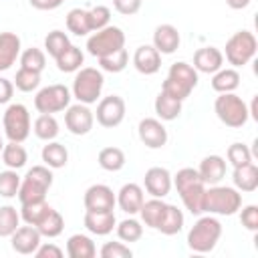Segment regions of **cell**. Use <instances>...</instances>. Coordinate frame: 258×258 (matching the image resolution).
<instances>
[{"label": "cell", "instance_id": "1", "mask_svg": "<svg viewBox=\"0 0 258 258\" xmlns=\"http://www.w3.org/2000/svg\"><path fill=\"white\" fill-rule=\"evenodd\" d=\"M222 238V224L212 214L200 216L198 222L187 232V248L198 254H208L216 248Z\"/></svg>", "mask_w": 258, "mask_h": 258}, {"label": "cell", "instance_id": "2", "mask_svg": "<svg viewBox=\"0 0 258 258\" xmlns=\"http://www.w3.org/2000/svg\"><path fill=\"white\" fill-rule=\"evenodd\" d=\"M242 208V191L230 185H210L204 196V212L212 216H234Z\"/></svg>", "mask_w": 258, "mask_h": 258}, {"label": "cell", "instance_id": "3", "mask_svg": "<svg viewBox=\"0 0 258 258\" xmlns=\"http://www.w3.org/2000/svg\"><path fill=\"white\" fill-rule=\"evenodd\" d=\"M52 171L48 165H34L26 171L24 179L20 181L18 187V202L22 204H34V202H42L46 200V191L52 185Z\"/></svg>", "mask_w": 258, "mask_h": 258}, {"label": "cell", "instance_id": "4", "mask_svg": "<svg viewBox=\"0 0 258 258\" xmlns=\"http://www.w3.org/2000/svg\"><path fill=\"white\" fill-rule=\"evenodd\" d=\"M196 87H198V71L191 64L179 60V62H173L169 67V73L161 85V91L183 103Z\"/></svg>", "mask_w": 258, "mask_h": 258}, {"label": "cell", "instance_id": "5", "mask_svg": "<svg viewBox=\"0 0 258 258\" xmlns=\"http://www.w3.org/2000/svg\"><path fill=\"white\" fill-rule=\"evenodd\" d=\"M103 85H105L103 71H99V69H95V67H81V69L77 71V75H75L71 95H73L79 103L93 105V103H97V99L101 97Z\"/></svg>", "mask_w": 258, "mask_h": 258}, {"label": "cell", "instance_id": "6", "mask_svg": "<svg viewBox=\"0 0 258 258\" xmlns=\"http://www.w3.org/2000/svg\"><path fill=\"white\" fill-rule=\"evenodd\" d=\"M214 111H216L218 119L226 127H232V129H238V127L246 125L248 119H250L248 105L236 93H220L214 101Z\"/></svg>", "mask_w": 258, "mask_h": 258}, {"label": "cell", "instance_id": "7", "mask_svg": "<svg viewBox=\"0 0 258 258\" xmlns=\"http://www.w3.org/2000/svg\"><path fill=\"white\" fill-rule=\"evenodd\" d=\"M256 50H258V40H256L254 32H250V30H238V32H234L226 40V48H224L222 54L226 56V60L234 69H238V67L248 64L256 56Z\"/></svg>", "mask_w": 258, "mask_h": 258}, {"label": "cell", "instance_id": "8", "mask_svg": "<svg viewBox=\"0 0 258 258\" xmlns=\"http://www.w3.org/2000/svg\"><path fill=\"white\" fill-rule=\"evenodd\" d=\"M2 125L8 141H16V143L26 141L32 127L28 109L22 103H10L2 115Z\"/></svg>", "mask_w": 258, "mask_h": 258}, {"label": "cell", "instance_id": "9", "mask_svg": "<svg viewBox=\"0 0 258 258\" xmlns=\"http://www.w3.org/2000/svg\"><path fill=\"white\" fill-rule=\"evenodd\" d=\"M123 46H125V32L119 26H111V24H107L101 30H95L87 40L89 54H93L97 58L107 56Z\"/></svg>", "mask_w": 258, "mask_h": 258}, {"label": "cell", "instance_id": "10", "mask_svg": "<svg viewBox=\"0 0 258 258\" xmlns=\"http://www.w3.org/2000/svg\"><path fill=\"white\" fill-rule=\"evenodd\" d=\"M71 99H73V95H71L69 87L58 85V83L56 85H48V87H42V89L36 91L34 109L38 113H48V115L60 113L71 105Z\"/></svg>", "mask_w": 258, "mask_h": 258}, {"label": "cell", "instance_id": "11", "mask_svg": "<svg viewBox=\"0 0 258 258\" xmlns=\"http://www.w3.org/2000/svg\"><path fill=\"white\" fill-rule=\"evenodd\" d=\"M95 119L101 127H107V129H113V127L121 125L123 119H125V101H123V97H119V95L103 97L97 103Z\"/></svg>", "mask_w": 258, "mask_h": 258}, {"label": "cell", "instance_id": "12", "mask_svg": "<svg viewBox=\"0 0 258 258\" xmlns=\"http://www.w3.org/2000/svg\"><path fill=\"white\" fill-rule=\"evenodd\" d=\"M64 125L73 135H87L95 125V113L85 103H75L64 109Z\"/></svg>", "mask_w": 258, "mask_h": 258}, {"label": "cell", "instance_id": "13", "mask_svg": "<svg viewBox=\"0 0 258 258\" xmlns=\"http://www.w3.org/2000/svg\"><path fill=\"white\" fill-rule=\"evenodd\" d=\"M83 204H85L87 212H113L117 198L109 185L93 183L91 187H87V191L83 196Z\"/></svg>", "mask_w": 258, "mask_h": 258}, {"label": "cell", "instance_id": "14", "mask_svg": "<svg viewBox=\"0 0 258 258\" xmlns=\"http://www.w3.org/2000/svg\"><path fill=\"white\" fill-rule=\"evenodd\" d=\"M137 133L141 143L149 149H161L167 143V129L159 119H153V117L141 119L137 125Z\"/></svg>", "mask_w": 258, "mask_h": 258}, {"label": "cell", "instance_id": "15", "mask_svg": "<svg viewBox=\"0 0 258 258\" xmlns=\"http://www.w3.org/2000/svg\"><path fill=\"white\" fill-rule=\"evenodd\" d=\"M40 240H42L40 232H38L34 226H30V224L18 226V228L10 234V246H12V250H14L16 254H22V256L34 254L36 248L40 246Z\"/></svg>", "mask_w": 258, "mask_h": 258}, {"label": "cell", "instance_id": "16", "mask_svg": "<svg viewBox=\"0 0 258 258\" xmlns=\"http://www.w3.org/2000/svg\"><path fill=\"white\" fill-rule=\"evenodd\" d=\"M143 187L151 198H165L173 187L171 173L165 167H149L143 175Z\"/></svg>", "mask_w": 258, "mask_h": 258}, {"label": "cell", "instance_id": "17", "mask_svg": "<svg viewBox=\"0 0 258 258\" xmlns=\"http://www.w3.org/2000/svg\"><path fill=\"white\" fill-rule=\"evenodd\" d=\"M115 198H117V206H119L125 214H129V216L139 214V210H141V206H143V202H145L143 187H141L139 183H133V181L121 185V189L117 191Z\"/></svg>", "mask_w": 258, "mask_h": 258}, {"label": "cell", "instance_id": "18", "mask_svg": "<svg viewBox=\"0 0 258 258\" xmlns=\"http://www.w3.org/2000/svg\"><path fill=\"white\" fill-rule=\"evenodd\" d=\"M224 67V54L216 46H202L194 52V69L198 73L214 75Z\"/></svg>", "mask_w": 258, "mask_h": 258}, {"label": "cell", "instance_id": "19", "mask_svg": "<svg viewBox=\"0 0 258 258\" xmlns=\"http://www.w3.org/2000/svg\"><path fill=\"white\" fill-rule=\"evenodd\" d=\"M133 67L141 75H155L161 69V54L153 44H141L133 54Z\"/></svg>", "mask_w": 258, "mask_h": 258}, {"label": "cell", "instance_id": "20", "mask_svg": "<svg viewBox=\"0 0 258 258\" xmlns=\"http://www.w3.org/2000/svg\"><path fill=\"white\" fill-rule=\"evenodd\" d=\"M179 32L173 24H159L153 30V46L159 54H173L179 48Z\"/></svg>", "mask_w": 258, "mask_h": 258}, {"label": "cell", "instance_id": "21", "mask_svg": "<svg viewBox=\"0 0 258 258\" xmlns=\"http://www.w3.org/2000/svg\"><path fill=\"white\" fill-rule=\"evenodd\" d=\"M198 173L206 185H216L226 177V159L222 155H206L200 161Z\"/></svg>", "mask_w": 258, "mask_h": 258}, {"label": "cell", "instance_id": "22", "mask_svg": "<svg viewBox=\"0 0 258 258\" xmlns=\"http://www.w3.org/2000/svg\"><path fill=\"white\" fill-rule=\"evenodd\" d=\"M232 181L238 191L252 194L258 189V167L254 161H248L244 165H236L232 171Z\"/></svg>", "mask_w": 258, "mask_h": 258}, {"label": "cell", "instance_id": "23", "mask_svg": "<svg viewBox=\"0 0 258 258\" xmlns=\"http://www.w3.org/2000/svg\"><path fill=\"white\" fill-rule=\"evenodd\" d=\"M185 210L194 216H202L204 214V196H206V183L200 179V181H194L181 189H177Z\"/></svg>", "mask_w": 258, "mask_h": 258}, {"label": "cell", "instance_id": "24", "mask_svg": "<svg viewBox=\"0 0 258 258\" xmlns=\"http://www.w3.org/2000/svg\"><path fill=\"white\" fill-rule=\"evenodd\" d=\"M85 228L95 236H107L117 226V218L113 212H85Z\"/></svg>", "mask_w": 258, "mask_h": 258}, {"label": "cell", "instance_id": "25", "mask_svg": "<svg viewBox=\"0 0 258 258\" xmlns=\"http://www.w3.org/2000/svg\"><path fill=\"white\" fill-rule=\"evenodd\" d=\"M20 36L14 32H0V71H8L20 58Z\"/></svg>", "mask_w": 258, "mask_h": 258}, {"label": "cell", "instance_id": "26", "mask_svg": "<svg viewBox=\"0 0 258 258\" xmlns=\"http://www.w3.org/2000/svg\"><path fill=\"white\" fill-rule=\"evenodd\" d=\"M183 222H185L183 212L177 206L167 204L165 206V212H163V216H161V220H159V224H157L155 230H159L165 236H175V234H179L183 230Z\"/></svg>", "mask_w": 258, "mask_h": 258}, {"label": "cell", "instance_id": "27", "mask_svg": "<svg viewBox=\"0 0 258 258\" xmlns=\"http://www.w3.org/2000/svg\"><path fill=\"white\" fill-rule=\"evenodd\" d=\"M67 254L71 258H95L97 256V248H95V242L91 240V236L73 234L67 240Z\"/></svg>", "mask_w": 258, "mask_h": 258}, {"label": "cell", "instance_id": "28", "mask_svg": "<svg viewBox=\"0 0 258 258\" xmlns=\"http://www.w3.org/2000/svg\"><path fill=\"white\" fill-rule=\"evenodd\" d=\"M40 157H42L44 165H48L50 169H60L69 161V151H67V147L62 143L52 139V141H46V145L40 151Z\"/></svg>", "mask_w": 258, "mask_h": 258}, {"label": "cell", "instance_id": "29", "mask_svg": "<svg viewBox=\"0 0 258 258\" xmlns=\"http://www.w3.org/2000/svg\"><path fill=\"white\" fill-rule=\"evenodd\" d=\"M240 87V73L236 69H220L212 75V89L216 93H234Z\"/></svg>", "mask_w": 258, "mask_h": 258}, {"label": "cell", "instance_id": "30", "mask_svg": "<svg viewBox=\"0 0 258 258\" xmlns=\"http://www.w3.org/2000/svg\"><path fill=\"white\" fill-rule=\"evenodd\" d=\"M153 107H155V113H157L159 121H173V119H177L179 113H181V101H177V99L165 95L163 91L155 97Z\"/></svg>", "mask_w": 258, "mask_h": 258}, {"label": "cell", "instance_id": "31", "mask_svg": "<svg viewBox=\"0 0 258 258\" xmlns=\"http://www.w3.org/2000/svg\"><path fill=\"white\" fill-rule=\"evenodd\" d=\"M165 202H163V198H151V200H147V202H143V206H141V210H139V216H141V222L147 226V228H157V224H159V220H161V216H163V212H165Z\"/></svg>", "mask_w": 258, "mask_h": 258}, {"label": "cell", "instance_id": "32", "mask_svg": "<svg viewBox=\"0 0 258 258\" xmlns=\"http://www.w3.org/2000/svg\"><path fill=\"white\" fill-rule=\"evenodd\" d=\"M2 161H4V165L8 169H16L18 171V169H22L26 165L28 153L20 143L8 141V143H4V149H2Z\"/></svg>", "mask_w": 258, "mask_h": 258}, {"label": "cell", "instance_id": "33", "mask_svg": "<svg viewBox=\"0 0 258 258\" xmlns=\"http://www.w3.org/2000/svg\"><path fill=\"white\" fill-rule=\"evenodd\" d=\"M54 60H56V69H58L60 73H77V71L83 67V62H85V54H83V50H81L79 46L71 44V46H69L60 56H56Z\"/></svg>", "mask_w": 258, "mask_h": 258}, {"label": "cell", "instance_id": "34", "mask_svg": "<svg viewBox=\"0 0 258 258\" xmlns=\"http://www.w3.org/2000/svg\"><path fill=\"white\" fill-rule=\"evenodd\" d=\"M67 28L69 32H73L75 36H87L91 30V22H89V10L85 8H73L67 14Z\"/></svg>", "mask_w": 258, "mask_h": 258}, {"label": "cell", "instance_id": "35", "mask_svg": "<svg viewBox=\"0 0 258 258\" xmlns=\"http://www.w3.org/2000/svg\"><path fill=\"white\" fill-rule=\"evenodd\" d=\"M32 131H34V135L38 137V139H42V141H52V139H56V135H58V121L54 119V115H48V113H40L38 117H36V121H34V125H32Z\"/></svg>", "mask_w": 258, "mask_h": 258}, {"label": "cell", "instance_id": "36", "mask_svg": "<svg viewBox=\"0 0 258 258\" xmlns=\"http://www.w3.org/2000/svg\"><path fill=\"white\" fill-rule=\"evenodd\" d=\"M97 161L105 171H119V169H123L127 159H125L123 149H119V147H103L99 151V155H97Z\"/></svg>", "mask_w": 258, "mask_h": 258}, {"label": "cell", "instance_id": "37", "mask_svg": "<svg viewBox=\"0 0 258 258\" xmlns=\"http://www.w3.org/2000/svg\"><path fill=\"white\" fill-rule=\"evenodd\" d=\"M36 230L40 232L42 238H56L62 234L64 230V220L60 216V212H56L54 208H50V212L44 216V220L36 226Z\"/></svg>", "mask_w": 258, "mask_h": 258}, {"label": "cell", "instance_id": "38", "mask_svg": "<svg viewBox=\"0 0 258 258\" xmlns=\"http://www.w3.org/2000/svg\"><path fill=\"white\" fill-rule=\"evenodd\" d=\"M48 212H50V206L46 204V200L34 202V204H22L20 206V220H24V224H30L36 228Z\"/></svg>", "mask_w": 258, "mask_h": 258}, {"label": "cell", "instance_id": "39", "mask_svg": "<svg viewBox=\"0 0 258 258\" xmlns=\"http://www.w3.org/2000/svg\"><path fill=\"white\" fill-rule=\"evenodd\" d=\"M115 230H117V236H119L121 242H137V240H141V236H143V226H141V222L135 220L133 216L121 220V222L115 226Z\"/></svg>", "mask_w": 258, "mask_h": 258}, {"label": "cell", "instance_id": "40", "mask_svg": "<svg viewBox=\"0 0 258 258\" xmlns=\"http://www.w3.org/2000/svg\"><path fill=\"white\" fill-rule=\"evenodd\" d=\"M20 226V212L14 206H0V238H10V234Z\"/></svg>", "mask_w": 258, "mask_h": 258}, {"label": "cell", "instance_id": "41", "mask_svg": "<svg viewBox=\"0 0 258 258\" xmlns=\"http://www.w3.org/2000/svg\"><path fill=\"white\" fill-rule=\"evenodd\" d=\"M69 46H71V40H69L67 32H62V30H52V32H48L46 38H44V50H46L52 58L60 56Z\"/></svg>", "mask_w": 258, "mask_h": 258}, {"label": "cell", "instance_id": "42", "mask_svg": "<svg viewBox=\"0 0 258 258\" xmlns=\"http://www.w3.org/2000/svg\"><path fill=\"white\" fill-rule=\"evenodd\" d=\"M127 62H129V54H127L125 46L115 50V52H111V54H107V56L99 58V67L105 73H121L127 67Z\"/></svg>", "mask_w": 258, "mask_h": 258}, {"label": "cell", "instance_id": "43", "mask_svg": "<svg viewBox=\"0 0 258 258\" xmlns=\"http://www.w3.org/2000/svg\"><path fill=\"white\" fill-rule=\"evenodd\" d=\"M14 87L22 93H32L40 87V73L36 71H30V69H24L20 67L16 71V77H14Z\"/></svg>", "mask_w": 258, "mask_h": 258}, {"label": "cell", "instance_id": "44", "mask_svg": "<svg viewBox=\"0 0 258 258\" xmlns=\"http://www.w3.org/2000/svg\"><path fill=\"white\" fill-rule=\"evenodd\" d=\"M20 67L30 69V71H36V73H42L44 67H46V54H44V50H40L36 46H30V48L22 50L20 52Z\"/></svg>", "mask_w": 258, "mask_h": 258}, {"label": "cell", "instance_id": "45", "mask_svg": "<svg viewBox=\"0 0 258 258\" xmlns=\"http://www.w3.org/2000/svg\"><path fill=\"white\" fill-rule=\"evenodd\" d=\"M20 175L16 173V169H6V171H0V196L2 198H14L18 194V187H20Z\"/></svg>", "mask_w": 258, "mask_h": 258}, {"label": "cell", "instance_id": "46", "mask_svg": "<svg viewBox=\"0 0 258 258\" xmlns=\"http://www.w3.org/2000/svg\"><path fill=\"white\" fill-rule=\"evenodd\" d=\"M226 157L232 163V167H236V165H244V163L252 161V151L244 143H232L226 151Z\"/></svg>", "mask_w": 258, "mask_h": 258}, {"label": "cell", "instance_id": "47", "mask_svg": "<svg viewBox=\"0 0 258 258\" xmlns=\"http://www.w3.org/2000/svg\"><path fill=\"white\" fill-rule=\"evenodd\" d=\"M101 258H131L133 252L125 242H105L99 250Z\"/></svg>", "mask_w": 258, "mask_h": 258}, {"label": "cell", "instance_id": "48", "mask_svg": "<svg viewBox=\"0 0 258 258\" xmlns=\"http://www.w3.org/2000/svg\"><path fill=\"white\" fill-rule=\"evenodd\" d=\"M109 20H111V10L107 6L99 4V6H95V8L89 10V22H91V30L93 32L105 28L109 24Z\"/></svg>", "mask_w": 258, "mask_h": 258}, {"label": "cell", "instance_id": "49", "mask_svg": "<svg viewBox=\"0 0 258 258\" xmlns=\"http://www.w3.org/2000/svg\"><path fill=\"white\" fill-rule=\"evenodd\" d=\"M242 212H240V222H242V226L246 228V230H250V232H256L258 230V206H254V204H250V206H244V208H240Z\"/></svg>", "mask_w": 258, "mask_h": 258}, {"label": "cell", "instance_id": "50", "mask_svg": "<svg viewBox=\"0 0 258 258\" xmlns=\"http://www.w3.org/2000/svg\"><path fill=\"white\" fill-rule=\"evenodd\" d=\"M141 2L143 0H113V8L119 14H123V16H131V14H137L139 12Z\"/></svg>", "mask_w": 258, "mask_h": 258}, {"label": "cell", "instance_id": "51", "mask_svg": "<svg viewBox=\"0 0 258 258\" xmlns=\"http://www.w3.org/2000/svg\"><path fill=\"white\" fill-rule=\"evenodd\" d=\"M34 256L36 258H62V250L56 244H52V242H48V244L40 242V246L36 248Z\"/></svg>", "mask_w": 258, "mask_h": 258}, {"label": "cell", "instance_id": "52", "mask_svg": "<svg viewBox=\"0 0 258 258\" xmlns=\"http://www.w3.org/2000/svg\"><path fill=\"white\" fill-rule=\"evenodd\" d=\"M12 95H14V83L0 77V105H6L12 101Z\"/></svg>", "mask_w": 258, "mask_h": 258}, {"label": "cell", "instance_id": "53", "mask_svg": "<svg viewBox=\"0 0 258 258\" xmlns=\"http://www.w3.org/2000/svg\"><path fill=\"white\" fill-rule=\"evenodd\" d=\"M28 4L36 10H54L62 4V0H28Z\"/></svg>", "mask_w": 258, "mask_h": 258}, {"label": "cell", "instance_id": "54", "mask_svg": "<svg viewBox=\"0 0 258 258\" xmlns=\"http://www.w3.org/2000/svg\"><path fill=\"white\" fill-rule=\"evenodd\" d=\"M252 0H226V4L232 8V10H244L250 6Z\"/></svg>", "mask_w": 258, "mask_h": 258}, {"label": "cell", "instance_id": "55", "mask_svg": "<svg viewBox=\"0 0 258 258\" xmlns=\"http://www.w3.org/2000/svg\"><path fill=\"white\" fill-rule=\"evenodd\" d=\"M2 149H4V141H2V137H0V155H2Z\"/></svg>", "mask_w": 258, "mask_h": 258}]
</instances>
